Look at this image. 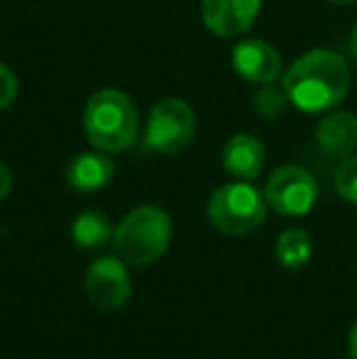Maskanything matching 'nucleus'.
Masks as SVG:
<instances>
[{
  "label": "nucleus",
  "mask_w": 357,
  "mask_h": 359,
  "mask_svg": "<svg viewBox=\"0 0 357 359\" xmlns=\"http://www.w3.org/2000/svg\"><path fill=\"white\" fill-rule=\"evenodd\" d=\"M289 103L301 113H328L350 90V67L333 49H309L281 76Z\"/></svg>",
  "instance_id": "1"
},
{
  "label": "nucleus",
  "mask_w": 357,
  "mask_h": 359,
  "mask_svg": "<svg viewBox=\"0 0 357 359\" xmlns=\"http://www.w3.org/2000/svg\"><path fill=\"white\" fill-rule=\"evenodd\" d=\"M83 133L93 149L120 154L137 142L140 115L133 98L118 88H100L86 100Z\"/></svg>",
  "instance_id": "2"
},
{
  "label": "nucleus",
  "mask_w": 357,
  "mask_h": 359,
  "mask_svg": "<svg viewBox=\"0 0 357 359\" xmlns=\"http://www.w3.org/2000/svg\"><path fill=\"white\" fill-rule=\"evenodd\" d=\"M172 217L164 208L144 203L125 213L115 225L113 250L128 266H147L172 245Z\"/></svg>",
  "instance_id": "3"
},
{
  "label": "nucleus",
  "mask_w": 357,
  "mask_h": 359,
  "mask_svg": "<svg viewBox=\"0 0 357 359\" xmlns=\"http://www.w3.org/2000/svg\"><path fill=\"white\" fill-rule=\"evenodd\" d=\"M264 194L252 186V181H233L223 184L210 194L206 203V217L223 235H250L267 217Z\"/></svg>",
  "instance_id": "4"
},
{
  "label": "nucleus",
  "mask_w": 357,
  "mask_h": 359,
  "mask_svg": "<svg viewBox=\"0 0 357 359\" xmlns=\"http://www.w3.org/2000/svg\"><path fill=\"white\" fill-rule=\"evenodd\" d=\"M196 137V113L184 98H162L149 110L144 144L159 154H177Z\"/></svg>",
  "instance_id": "5"
},
{
  "label": "nucleus",
  "mask_w": 357,
  "mask_h": 359,
  "mask_svg": "<svg viewBox=\"0 0 357 359\" xmlns=\"http://www.w3.org/2000/svg\"><path fill=\"white\" fill-rule=\"evenodd\" d=\"M264 201L274 213L284 217H301L311 213L318 198V181L299 164H281L264 184Z\"/></svg>",
  "instance_id": "6"
},
{
  "label": "nucleus",
  "mask_w": 357,
  "mask_h": 359,
  "mask_svg": "<svg viewBox=\"0 0 357 359\" xmlns=\"http://www.w3.org/2000/svg\"><path fill=\"white\" fill-rule=\"evenodd\" d=\"M86 296L98 311L113 313L128 306L133 296L130 269L118 255H103L90 262L86 271Z\"/></svg>",
  "instance_id": "7"
},
{
  "label": "nucleus",
  "mask_w": 357,
  "mask_h": 359,
  "mask_svg": "<svg viewBox=\"0 0 357 359\" xmlns=\"http://www.w3.org/2000/svg\"><path fill=\"white\" fill-rule=\"evenodd\" d=\"M262 0H201V20L218 37H240L255 25Z\"/></svg>",
  "instance_id": "8"
},
{
  "label": "nucleus",
  "mask_w": 357,
  "mask_h": 359,
  "mask_svg": "<svg viewBox=\"0 0 357 359\" xmlns=\"http://www.w3.org/2000/svg\"><path fill=\"white\" fill-rule=\"evenodd\" d=\"M230 62L240 79L250 81L255 86L279 81L281 76V57L269 42L264 39H243L230 52Z\"/></svg>",
  "instance_id": "9"
},
{
  "label": "nucleus",
  "mask_w": 357,
  "mask_h": 359,
  "mask_svg": "<svg viewBox=\"0 0 357 359\" xmlns=\"http://www.w3.org/2000/svg\"><path fill=\"white\" fill-rule=\"evenodd\" d=\"M67 184L76 194H98L113 181L115 164L105 151H81L67 164Z\"/></svg>",
  "instance_id": "10"
},
{
  "label": "nucleus",
  "mask_w": 357,
  "mask_h": 359,
  "mask_svg": "<svg viewBox=\"0 0 357 359\" xmlns=\"http://www.w3.org/2000/svg\"><path fill=\"white\" fill-rule=\"evenodd\" d=\"M267 149L255 135L240 133L223 147V169L238 181H255L264 169Z\"/></svg>",
  "instance_id": "11"
},
{
  "label": "nucleus",
  "mask_w": 357,
  "mask_h": 359,
  "mask_svg": "<svg viewBox=\"0 0 357 359\" xmlns=\"http://www.w3.org/2000/svg\"><path fill=\"white\" fill-rule=\"evenodd\" d=\"M316 142L330 156H348L357 149V115L350 110H333L316 125Z\"/></svg>",
  "instance_id": "12"
},
{
  "label": "nucleus",
  "mask_w": 357,
  "mask_h": 359,
  "mask_svg": "<svg viewBox=\"0 0 357 359\" xmlns=\"http://www.w3.org/2000/svg\"><path fill=\"white\" fill-rule=\"evenodd\" d=\"M113 222L108 220V215L100 213V210H83L74 217L72 222V242L83 252H95L103 250L108 242H113Z\"/></svg>",
  "instance_id": "13"
},
{
  "label": "nucleus",
  "mask_w": 357,
  "mask_h": 359,
  "mask_svg": "<svg viewBox=\"0 0 357 359\" xmlns=\"http://www.w3.org/2000/svg\"><path fill=\"white\" fill-rule=\"evenodd\" d=\"M274 255L284 269H301L314 255V240L304 227H289L276 237Z\"/></svg>",
  "instance_id": "14"
},
{
  "label": "nucleus",
  "mask_w": 357,
  "mask_h": 359,
  "mask_svg": "<svg viewBox=\"0 0 357 359\" xmlns=\"http://www.w3.org/2000/svg\"><path fill=\"white\" fill-rule=\"evenodd\" d=\"M252 105L262 118H276V115L284 113V108L289 105V95H286L284 86L271 81V83L257 86L252 95Z\"/></svg>",
  "instance_id": "15"
},
{
  "label": "nucleus",
  "mask_w": 357,
  "mask_h": 359,
  "mask_svg": "<svg viewBox=\"0 0 357 359\" xmlns=\"http://www.w3.org/2000/svg\"><path fill=\"white\" fill-rule=\"evenodd\" d=\"M335 194L345 201V203L357 205V154H348L340 159L338 169L333 174Z\"/></svg>",
  "instance_id": "16"
},
{
  "label": "nucleus",
  "mask_w": 357,
  "mask_h": 359,
  "mask_svg": "<svg viewBox=\"0 0 357 359\" xmlns=\"http://www.w3.org/2000/svg\"><path fill=\"white\" fill-rule=\"evenodd\" d=\"M18 93H20L18 76H15V72L8 64L0 62V110L10 108L18 100Z\"/></svg>",
  "instance_id": "17"
},
{
  "label": "nucleus",
  "mask_w": 357,
  "mask_h": 359,
  "mask_svg": "<svg viewBox=\"0 0 357 359\" xmlns=\"http://www.w3.org/2000/svg\"><path fill=\"white\" fill-rule=\"evenodd\" d=\"M10 189H13V174H10L8 166L0 161V201L10 194Z\"/></svg>",
  "instance_id": "18"
},
{
  "label": "nucleus",
  "mask_w": 357,
  "mask_h": 359,
  "mask_svg": "<svg viewBox=\"0 0 357 359\" xmlns=\"http://www.w3.org/2000/svg\"><path fill=\"white\" fill-rule=\"evenodd\" d=\"M348 355H350V359H357V320L348 335Z\"/></svg>",
  "instance_id": "19"
},
{
  "label": "nucleus",
  "mask_w": 357,
  "mask_h": 359,
  "mask_svg": "<svg viewBox=\"0 0 357 359\" xmlns=\"http://www.w3.org/2000/svg\"><path fill=\"white\" fill-rule=\"evenodd\" d=\"M350 52H353V57L357 59V22H355L353 32H350Z\"/></svg>",
  "instance_id": "20"
},
{
  "label": "nucleus",
  "mask_w": 357,
  "mask_h": 359,
  "mask_svg": "<svg viewBox=\"0 0 357 359\" xmlns=\"http://www.w3.org/2000/svg\"><path fill=\"white\" fill-rule=\"evenodd\" d=\"M328 3H335V5H350V3H357V0H328Z\"/></svg>",
  "instance_id": "21"
}]
</instances>
